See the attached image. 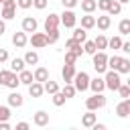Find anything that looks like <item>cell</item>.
Segmentation results:
<instances>
[{"mask_svg":"<svg viewBox=\"0 0 130 130\" xmlns=\"http://www.w3.org/2000/svg\"><path fill=\"white\" fill-rule=\"evenodd\" d=\"M91 57H93V61H91L93 63V69L98 73H106L108 71V55L104 51H95Z\"/></svg>","mask_w":130,"mask_h":130,"instance_id":"obj_1","label":"cell"},{"mask_svg":"<svg viewBox=\"0 0 130 130\" xmlns=\"http://www.w3.org/2000/svg\"><path fill=\"white\" fill-rule=\"evenodd\" d=\"M71 83H73V87H75L77 91H85V89L89 87V75H87L85 71H75Z\"/></svg>","mask_w":130,"mask_h":130,"instance_id":"obj_2","label":"cell"},{"mask_svg":"<svg viewBox=\"0 0 130 130\" xmlns=\"http://www.w3.org/2000/svg\"><path fill=\"white\" fill-rule=\"evenodd\" d=\"M104 83H106V87H108V89H112V91H116V89L120 87V83H122V77H120V73H118V71H114V69H110V71H106V77H104Z\"/></svg>","mask_w":130,"mask_h":130,"instance_id":"obj_3","label":"cell"},{"mask_svg":"<svg viewBox=\"0 0 130 130\" xmlns=\"http://www.w3.org/2000/svg\"><path fill=\"white\" fill-rule=\"evenodd\" d=\"M104 106H106V95H104V93H93L91 98L85 100V108L91 110V112H95V110H100V108H104Z\"/></svg>","mask_w":130,"mask_h":130,"instance_id":"obj_4","label":"cell"},{"mask_svg":"<svg viewBox=\"0 0 130 130\" xmlns=\"http://www.w3.org/2000/svg\"><path fill=\"white\" fill-rule=\"evenodd\" d=\"M59 20H61V24H63L65 28H73V26H75V22H77V16H75L73 8H67V10L59 16Z\"/></svg>","mask_w":130,"mask_h":130,"instance_id":"obj_5","label":"cell"},{"mask_svg":"<svg viewBox=\"0 0 130 130\" xmlns=\"http://www.w3.org/2000/svg\"><path fill=\"white\" fill-rule=\"evenodd\" d=\"M28 41H30V45H32L35 49H43V47H47V35H45V32H37V30H35V32L30 35Z\"/></svg>","mask_w":130,"mask_h":130,"instance_id":"obj_6","label":"cell"},{"mask_svg":"<svg viewBox=\"0 0 130 130\" xmlns=\"http://www.w3.org/2000/svg\"><path fill=\"white\" fill-rule=\"evenodd\" d=\"M130 114V98H122V102L116 106V116L118 118H126Z\"/></svg>","mask_w":130,"mask_h":130,"instance_id":"obj_7","label":"cell"},{"mask_svg":"<svg viewBox=\"0 0 130 130\" xmlns=\"http://www.w3.org/2000/svg\"><path fill=\"white\" fill-rule=\"evenodd\" d=\"M14 14H16V2L14 4H4L2 10H0V18H4V20H12Z\"/></svg>","mask_w":130,"mask_h":130,"instance_id":"obj_8","label":"cell"},{"mask_svg":"<svg viewBox=\"0 0 130 130\" xmlns=\"http://www.w3.org/2000/svg\"><path fill=\"white\" fill-rule=\"evenodd\" d=\"M87 89H91L93 93H104V89H106L104 77H95V79L89 77V87H87Z\"/></svg>","mask_w":130,"mask_h":130,"instance_id":"obj_9","label":"cell"},{"mask_svg":"<svg viewBox=\"0 0 130 130\" xmlns=\"http://www.w3.org/2000/svg\"><path fill=\"white\" fill-rule=\"evenodd\" d=\"M37 26H39L37 18H32V16H24V18H22V30H24V32H35Z\"/></svg>","mask_w":130,"mask_h":130,"instance_id":"obj_10","label":"cell"},{"mask_svg":"<svg viewBox=\"0 0 130 130\" xmlns=\"http://www.w3.org/2000/svg\"><path fill=\"white\" fill-rule=\"evenodd\" d=\"M26 43H28V39H26V32H24V30L14 32V35H12V45H14L16 49H22Z\"/></svg>","mask_w":130,"mask_h":130,"instance_id":"obj_11","label":"cell"},{"mask_svg":"<svg viewBox=\"0 0 130 130\" xmlns=\"http://www.w3.org/2000/svg\"><path fill=\"white\" fill-rule=\"evenodd\" d=\"M32 124H35V126H41V128L47 126V124H49V114L43 112V110H39V112L32 116Z\"/></svg>","mask_w":130,"mask_h":130,"instance_id":"obj_12","label":"cell"},{"mask_svg":"<svg viewBox=\"0 0 130 130\" xmlns=\"http://www.w3.org/2000/svg\"><path fill=\"white\" fill-rule=\"evenodd\" d=\"M59 14H55V12H51L47 18H45V30H51V28H59Z\"/></svg>","mask_w":130,"mask_h":130,"instance_id":"obj_13","label":"cell"},{"mask_svg":"<svg viewBox=\"0 0 130 130\" xmlns=\"http://www.w3.org/2000/svg\"><path fill=\"white\" fill-rule=\"evenodd\" d=\"M61 75H63V81H65V83H71V79H73V75H75V65L65 63L63 69H61Z\"/></svg>","mask_w":130,"mask_h":130,"instance_id":"obj_14","label":"cell"},{"mask_svg":"<svg viewBox=\"0 0 130 130\" xmlns=\"http://www.w3.org/2000/svg\"><path fill=\"white\" fill-rule=\"evenodd\" d=\"M110 24H112L110 14H102V16H98V18H95V26H98L100 30H108V28H110Z\"/></svg>","mask_w":130,"mask_h":130,"instance_id":"obj_15","label":"cell"},{"mask_svg":"<svg viewBox=\"0 0 130 130\" xmlns=\"http://www.w3.org/2000/svg\"><path fill=\"white\" fill-rule=\"evenodd\" d=\"M28 93H30L32 98H41V95L45 93L43 83H41V81H32V83H28Z\"/></svg>","mask_w":130,"mask_h":130,"instance_id":"obj_16","label":"cell"},{"mask_svg":"<svg viewBox=\"0 0 130 130\" xmlns=\"http://www.w3.org/2000/svg\"><path fill=\"white\" fill-rule=\"evenodd\" d=\"M95 122H98V116H95L91 110H87V114L81 116V126H85V128H91Z\"/></svg>","mask_w":130,"mask_h":130,"instance_id":"obj_17","label":"cell"},{"mask_svg":"<svg viewBox=\"0 0 130 130\" xmlns=\"http://www.w3.org/2000/svg\"><path fill=\"white\" fill-rule=\"evenodd\" d=\"M24 104V98L18 93V91H12L10 95H8V106H12V108H20Z\"/></svg>","mask_w":130,"mask_h":130,"instance_id":"obj_18","label":"cell"},{"mask_svg":"<svg viewBox=\"0 0 130 130\" xmlns=\"http://www.w3.org/2000/svg\"><path fill=\"white\" fill-rule=\"evenodd\" d=\"M32 79L43 83V81H47V79H49V71H47L45 67H37V69L32 71Z\"/></svg>","mask_w":130,"mask_h":130,"instance_id":"obj_19","label":"cell"},{"mask_svg":"<svg viewBox=\"0 0 130 130\" xmlns=\"http://www.w3.org/2000/svg\"><path fill=\"white\" fill-rule=\"evenodd\" d=\"M93 26H95V16H91V14L85 12V16H81V28L89 30V28H93Z\"/></svg>","mask_w":130,"mask_h":130,"instance_id":"obj_20","label":"cell"},{"mask_svg":"<svg viewBox=\"0 0 130 130\" xmlns=\"http://www.w3.org/2000/svg\"><path fill=\"white\" fill-rule=\"evenodd\" d=\"M18 81H20V83H24V85L32 83V81H35V79H32V71H28V69L18 71Z\"/></svg>","mask_w":130,"mask_h":130,"instance_id":"obj_21","label":"cell"},{"mask_svg":"<svg viewBox=\"0 0 130 130\" xmlns=\"http://www.w3.org/2000/svg\"><path fill=\"white\" fill-rule=\"evenodd\" d=\"M43 89L47 91V93H55V91H59V83L57 81H53V79H47V81H43Z\"/></svg>","mask_w":130,"mask_h":130,"instance_id":"obj_22","label":"cell"},{"mask_svg":"<svg viewBox=\"0 0 130 130\" xmlns=\"http://www.w3.org/2000/svg\"><path fill=\"white\" fill-rule=\"evenodd\" d=\"M120 12H122V4H120L118 0H112V4L108 6L106 14H110V16H116V14H120Z\"/></svg>","mask_w":130,"mask_h":130,"instance_id":"obj_23","label":"cell"},{"mask_svg":"<svg viewBox=\"0 0 130 130\" xmlns=\"http://www.w3.org/2000/svg\"><path fill=\"white\" fill-rule=\"evenodd\" d=\"M93 45H95V49H98V51L108 49V39H106V35H98V37L93 39Z\"/></svg>","mask_w":130,"mask_h":130,"instance_id":"obj_24","label":"cell"},{"mask_svg":"<svg viewBox=\"0 0 130 130\" xmlns=\"http://www.w3.org/2000/svg\"><path fill=\"white\" fill-rule=\"evenodd\" d=\"M118 30H120V35H122V37L130 35V18H122V20H120V24H118Z\"/></svg>","mask_w":130,"mask_h":130,"instance_id":"obj_25","label":"cell"},{"mask_svg":"<svg viewBox=\"0 0 130 130\" xmlns=\"http://www.w3.org/2000/svg\"><path fill=\"white\" fill-rule=\"evenodd\" d=\"M47 35V45H53L59 41V28H51V30H45Z\"/></svg>","mask_w":130,"mask_h":130,"instance_id":"obj_26","label":"cell"},{"mask_svg":"<svg viewBox=\"0 0 130 130\" xmlns=\"http://www.w3.org/2000/svg\"><path fill=\"white\" fill-rule=\"evenodd\" d=\"M24 65H26V63H24V59H18V57H16V59H12V61H10V71L18 73V71H22V69H24Z\"/></svg>","mask_w":130,"mask_h":130,"instance_id":"obj_27","label":"cell"},{"mask_svg":"<svg viewBox=\"0 0 130 130\" xmlns=\"http://www.w3.org/2000/svg\"><path fill=\"white\" fill-rule=\"evenodd\" d=\"M98 8V4H95V0H81V10L83 12H87V14H91L93 10Z\"/></svg>","mask_w":130,"mask_h":130,"instance_id":"obj_28","label":"cell"},{"mask_svg":"<svg viewBox=\"0 0 130 130\" xmlns=\"http://www.w3.org/2000/svg\"><path fill=\"white\" fill-rule=\"evenodd\" d=\"M22 59H24L26 65H37V63H39V55H37L35 51H26V55H24Z\"/></svg>","mask_w":130,"mask_h":130,"instance_id":"obj_29","label":"cell"},{"mask_svg":"<svg viewBox=\"0 0 130 130\" xmlns=\"http://www.w3.org/2000/svg\"><path fill=\"white\" fill-rule=\"evenodd\" d=\"M120 61H122V57H120V55H112V57H108V69H114V71H118V65H120Z\"/></svg>","mask_w":130,"mask_h":130,"instance_id":"obj_30","label":"cell"},{"mask_svg":"<svg viewBox=\"0 0 130 130\" xmlns=\"http://www.w3.org/2000/svg\"><path fill=\"white\" fill-rule=\"evenodd\" d=\"M20 85V81H18V73H10V77H8V81H6V87H10V89H16Z\"/></svg>","mask_w":130,"mask_h":130,"instance_id":"obj_31","label":"cell"},{"mask_svg":"<svg viewBox=\"0 0 130 130\" xmlns=\"http://www.w3.org/2000/svg\"><path fill=\"white\" fill-rule=\"evenodd\" d=\"M61 93H63V95L69 100V98H73V95L77 93V89L73 87V83H65V85H63V89H61Z\"/></svg>","mask_w":130,"mask_h":130,"instance_id":"obj_32","label":"cell"},{"mask_svg":"<svg viewBox=\"0 0 130 130\" xmlns=\"http://www.w3.org/2000/svg\"><path fill=\"white\" fill-rule=\"evenodd\" d=\"M73 39H75V41H79V43H83V41L87 39V32H85V28L77 26V28L73 30Z\"/></svg>","mask_w":130,"mask_h":130,"instance_id":"obj_33","label":"cell"},{"mask_svg":"<svg viewBox=\"0 0 130 130\" xmlns=\"http://www.w3.org/2000/svg\"><path fill=\"white\" fill-rule=\"evenodd\" d=\"M65 100H67V98H65V95H63V93H61V89H59V91H55V93H53V104H55V106H57V108H61V106H63V104H65Z\"/></svg>","mask_w":130,"mask_h":130,"instance_id":"obj_34","label":"cell"},{"mask_svg":"<svg viewBox=\"0 0 130 130\" xmlns=\"http://www.w3.org/2000/svg\"><path fill=\"white\" fill-rule=\"evenodd\" d=\"M120 45H122V35L108 39V47H110V49H120Z\"/></svg>","mask_w":130,"mask_h":130,"instance_id":"obj_35","label":"cell"},{"mask_svg":"<svg viewBox=\"0 0 130 130\" xmlns=\"http://www.w3.org/2000/svg\"><path fill=\"white\" fill-rule=\"evenodd\" d=\"M98 49H95V45H93V41H83V53H87V55H93Z\"/></svg>","mask_w":130,"mask_h":130,"instance_id":"obj_36","label":"cell"},{"mask_svg":"<svg viewBox=\"0 0 130 130\" xmlns=\"http://www.w3.org/2000/svg\"><path fill=\"white\" fill-rule=\"evenodd\" d=\"M118 73H130V61H128V59L122 57V61H120V65H118Z\"/></svg>","mask_w":130,"mask_h":130,"instance_id":"obj_37","label":"cell"},{"mask_svg":"<svg viewBox=\"0 0 130 130\" xmlns=\"http://www.w3.org/2000/svg\"><path fill=\"white\" fill-rule=\"evenodd\" d=\"M116 91L120 93V98H130V85L128 83H120V87Z\"/></svg>","mask_w":130,"mask_h":130,"instance_id":"obj_38","label":"cell"},{"mask_svg":"<svg viewBox=\"0 0 130 130\" xmlns=\"http://www.w3.org/2000/svg\"><path fill=\"white\" fill-rule=\"evenodd\" d=\"M75 61H77V55H75L73 51H69V49H67V53H65V63L75 65Z\"/></svg>","mask_w":130,"mask_h":130,"instance_id":"obj_39","label":"cell"},{"mask_svg":"<svg viewBox=\"0 0 130 130\" xmlns=\"http://www.w3.org/2000/svg\"><path fill=\"white\" fill-rule=\"evenodd\" d=\"M10 69H0V85H6V81H8V77H10Z\"/></svg>","mask_w":130,"mask_h":130,"instance_id":"obj_40","label":"cell"},{"mask_svg":"<svg viewBox=\"0 0 130 130\" xmlns=\"http://www.w3.org/2000/svg\"><path fill=\"white\" fill-rule=\"evenodd\" d=\"M10 118V108L8 106H0V122Z\"/></svg>","mask_w":130,"mask_h":130,"instance_id":"obj_41","label":"cell"},{"mask_svg":"<svg viewBox=\"0 0 130 130\" xmlns=\"http://www.w3.org/2000/svg\"><path fill=\"white\" fill-rule=\"evenodd\" d=\"M95 4H98V8H100L102 12H106V10H108V6L112 4V0H95Z\"/></svg>","mask_w":130,"mask_h":130,"instance_id":"obj_42","label":"cell"},{"mask_svg":"<svg viewBox=\"0 0 130 130\" xmlns=\"http://www.w3.org/2000/svg\"><path fill=\"white\" fill-rule=\"evenodd\" d=\"M47 4H49V0H32V6H35L37 10H45Z\"/></svg>","mask_w":130,"mask_h":130,"instance_id":"obj_43","label":"cell"},{"mask_svg":"<svg viewBox=\"0 0 130 130\" xmlns=\"http://www.w3.org/2000/svg\"><path fill=\"white\" fill-rule=\"evenodd\" d=\"M16 6H18V8H22V10H26V8H30V6H32V0H16Z\"/></svg>","mask_w":130,"mask_h":130,"instance_id":"obj_44","label":"cell"},{"mask_svg":"<svg viewBox=\"0 0 130 130\" xmlns=\"http://www.w3.org/2000/svg\"><path fill=\"white\" fill-rule=\"evenodd\" d=\"M77 45H79V41H75V39H73V37H71V39H69V41H67V43H65V49H75V47H77Z\"/></svg>","mask_w":130,"mask_h":130,"instance_id":"obj_45","label":"cell"},{"mask_svg":"<svg viewBox=\"0 0 130 130\" xmlns=\"http://www.w3.org/2000/svg\"><path fill=\"white\" fill-rule=\"evenodd\" d=\"M61 4H63L65 8H75V6H77V0H61Z\"/></svg>","mask_w":130,"mask_h":130,"instance_id":"obj_46","label":"cell"},{"mask_svg":"<svg viewBox=\"0 0 130 130\" xmlns=\"http://www.w3.org/2000/svg\"><path fill=\"white\" fill-rule=\"evenodd\" d=\"M6 61H8V51L0 49V63H6Z\"/></svg>","mask_w":130,"mask_h":130,"instance_id":"obj_47","label":"cell"},{"mask_svg":"<svg viewBox=\"0 0 130 130\" xmlns=\"http://www.w3.org/2000/svg\"><path fill=\"white\" fill-rule=\"evenodd\" d=\"M16 130H28V122H18L16 124Z\"/></svg>","mask_w":130,"mask_h":130,"instance_id":"obj_48","label":"cell"},{"mask_svg":"<svg viewBox=\"0 0 130 130\" xmlns=\"http://www.w3.org/2000/svg\"><path fill=\"white\" fill-rule=\"evenodd\" d=\"M0 130H10V124H8V120H2V122H0Z\"/></svg>","mask_w":130,"mask_h":130,"instance_id":"obj_49","label":"cell"},{"mask_svg":"<svg viewBox=\"0 0 130 130\" xmlns=\"http://www.w3.org/2000/svg\"><path fill=\"white\" fill-rule=\"evenodd\" d=\"M6 32V22H4V18H0V37Z\"/></svg>","mask_w":130,"mask_h":130,"instance_id":"obj_50","label":"cell"},{"mask_svg":"<svg viewBox=\"0 0 130 130\" xmlns=\"http://www.w3.org/2000/svg\"><path fill=\"white\" fill-rule=\"evenodd\" d=\"M91 128H93V130H104V128H106V124H98V122H95Z\"/></svg>","mask_w":130,"mask_h":130,"instance_id":"obj_51","label":"cell"},{"mask_svg":"<svg viewBox=\"0 0 130 130\" xmlns=\"http://www.w3.org/2000/svg\"><path fill=\"white\" fill-rule=\"evenodd\" d=\"M4 4H14V0H0V6H4Z\"/></svg>","mask_w":130,"mask_h":130,"instance_id":"obj_52","label":"cell"},{"mask_svg":"<svg viewBox=\"0 0 130 130\" xmlns=\"http://www.w3.org/2000/svg\"><path fill=\"white\" fill-rule=\"evenodd\" d=\"M118 2H120V4H126V2H130V0H118Z\"/></svg>","mask_w":130,"mask_h":130,"instance_id":"obj_53","label":"cell"}]
</instances>
